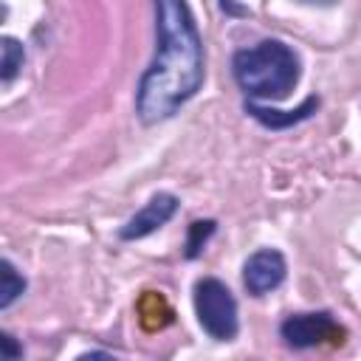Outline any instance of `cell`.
I'll return each instance as SVG.
<instances>
[{
    "label": "cell",
    "instance_id": "1",
    "mask_svg": "<svg viewBox=\"0 0 361 361\" xmlns=\"http://www.w3.org/2000/svg\"><path fill=\"white\" fill-rule=\"evenodd\" d=\"M158 23V51L135 93V113L144 124H158L183 107L203 85V39L186 0H152Z\"/></svg>",
    "mask_w": 361,
    "mask_h": 361
},
{
    "label": "cell",
    "instance_id": "2",
    "mask_svg": "<svg viewBox=\"0 0 361 361\" xmlns=\"http://www.w3.org/2000/svg\"><path fill=\"white\" fill-rule=\"evenodd\" d=\"M237 85L254 99H285L299 82V56L279 39H265L254 48H243L231 59Z\"/></svg>",
    "mask_w": 361,
    "mask_h": 361
},
{
    "label": "cell",
    "instance_id": "3",
    "mask_svg": "<svg viewBox=\"0 0 361 361\" xmlns=\"http://www.w3.org/2000/svg\"><path fill=\"white\" fill-rule=\"evenodd\" d=\"M195 313H197V322L200 327L217 338V341H228L237 336V302L231 296V290L214 279V276H206L195 285Z\"/></svg>",
    "mask_w": 361,
    "mask_h": 361
},
{
    "label": "cell",
    "instance_id": "4",
    "mask_svg": "<svg viewBox=\"0 0 361 361\" xmlns=\"http://www.w3.org/2000/svg\"><path fill=\"white\" fill-rule=\"evenodd\" d=\"M279 330H282V338L296 350L322 347V344L338 347L347 336V330L330 313H296V316H288Z\"/></svg>",
    "mask_w": 361,
    "mask_h": 361
},
{
    "label": "cell",
    "instance_id": "5",
    "mask_svg": "<svg viewBox=\"0 0 361 361\" xmlns=\"http://www.w3.org/2000/svg\"><path fill=\"white\" fill-rule=\"evenodd\" d=\"M282 279H285V257L274 248H262V251L251 254L243 268V282H245L248 293H254V296H262V293L279 288Z\"/></svg>",
    "mask_w": 361,
    "mask_h": 361
},
{
    "label": "cell",
    "instance_id": "6",
    "mask_svg": "<svg viewBox=\"0 0 361 361\" xmlns=\"http://www.w3.org/2000/svg\"><path fill=\"white\" fill-rule=\"evenodd\" d=\"M175 212H178V197H175V195H166V192H158L155 197H149V203H147L138 214H133V217L121 226L118 237H121V240L147 237V234H152L155 228H161Z\"/></svg>",
    "mask_w": 361,
    "mask_h": 361
},
{
    "label": "cell",
    "instance_id": "7",
    "mask_svg": "<svg viewBox=\"0 0 361 361\" xmlns=\"http://www.w3.org/2000/svg\"><path fill=\"white\" fill-rule=\"evenodd\" d=\"M316 107H319V99L310 96V99H305L302 107H296V110H290V113H285V110H265V107H259V104H248V113H251L257 121H262L265 127H290V124L307 118Z\"/></svg>",
    "mask_w": 361,
    "mask_h": 361
},
{
    "label": "cell",
    "instance_id": "8",
    "mask_svg": "<svg viewBox=\"0 0 361 361\" xmlns=\"http://www.w3.org/2000/svg\"><path fill=\"white\" fill-rule=\"evenodd\" d=\"M138 319L147 330H161L172 322V307L166 305V299L155 290H147L141 299H138Z\"/></svg>",
    "mask_w": 361,
    "mask_h": 361
},
{
    "label": "cell",
    "instance_id": "9",
    "mask_svg": "<svg viewBox=\"0 0 361 361\" xmlns=\"http://www.w3.org/2000/svg\"><path fill=\"white\" fill-rule=\"evenodd\" d=\"M23 290H25V279L17 274V268L8 259H3L0 262V307H8Z\"/></svg>",
    "mask_w": 361,
    "mask_h": 361
},
{
    "label": "cell",
    "instance_id": "10",
    "mask_svg": "<svg viewBox=\"0 0 361 361\" xmlns=\"http://www.w3.org/2000/svg\"><path fill=\"white\" fill-rule=\"evenodd\" d=\"M0 51H3L0 76H3V82L8 85V82L17 76V71L23 68V59H25V54H23V45H20L14 37H3V42H0Z\"/></svg>",
    "mask_w": 361,
    "mask_h": 361
},
{
    "label": "cell",
    "instance_id": "11",
    "mask_svg": "<svg viewBox=\"0 0 361 361\" xmlns=\"http://www.w3.org/2000/svg\"><path fill=\"white\" fill-rule=\"evenodd\" d=\"M212 234H214V220H195L189 226V237H186V257L195 259Z\"/></svg>",
    "mask_w": 361,
    "mask_h": 361
},
{
    "label": "cell",
    "instance_id": "12",
    "mask_svg": "<svg viewBox=\"0 0 361 361\" xmlns=\"http://www.w3.org/2000/svg\"><path fill=\"white\" fill-rule=\"evenodd\" d=\"M0 344H3V358H6V361H14V358L23 353V350L17 347V341H14V336H8V333L0 336Z\"/></svg>",
    "mask_w": 361,
    "mask_h": 361
},
{
    "label": "cell",
    "instance_id": "13",
    "mask_svg": "<svg viewBox=\"0 0 361 361\" xmlns=\"http://www.w3.org/2000/svg\"><path fill=\"white\" fill-rule=\"evenodd\" d=\"M220 6H223L226 11H231V14H245V8H243V6H234V0H220Z\"/></svg>",
    "mask_w": 361,
    "mask_h": 361
},
{
    "label": "cell",
    "instance_id": "14",
    "mask_svg": "<svg viewBox=\"0 0 361 361\" xmlns=\"http://www.w3.org/2000/svg\"><path fill=\"white\" fill-rule=\"evenodd\" d=\"M302 3H322V6H330V3H336V0H302Z\"/></svg>",
    "mask_w": 361,
    "mask_h": 361
}]
</instances>
